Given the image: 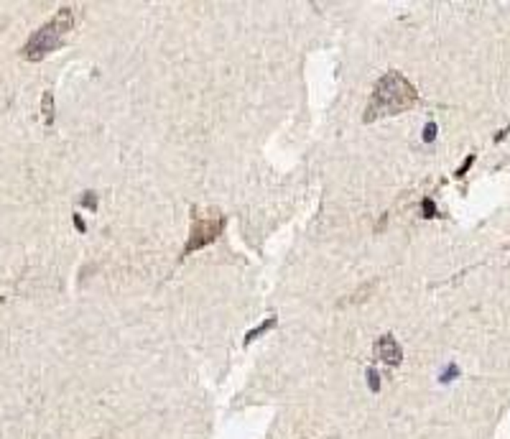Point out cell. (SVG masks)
<instances>
[{"mask_svg": "<svg viewBox=\"0 0 510 439\" xmlns=\"http://www.w3.org/2000/svg\"><path fill=\"white\" fill-rule=\"evenodd\" d=\"M75 225H77V230H79V233H84V222H82V217H79V215H75Z\"/></svg>", "mask_w": 510, "mask_h": 439, "instance_id": "4fadbf2b", "label": "cell"}, {"mask_svg": "<svg viewBox=\"0 0 510 439\" xmlns=\"http://www.w3.org/2000/svg\"><path fill=\"white\" fill-rule=\"evenodd\" d=\"M416 102H418V90L411 85L401 72H385V75L377 79L373 95H370L362 120H365V123H375V120L391 118V115L406 113V110L413 108Z\"/></svg>", "mask_w": 510, "mask_h": 439, "instance_id": "6da1fadb", "label": "cell"}, {"mask_svg": "<svg viewBox=\"0 0 510 439\" xmlns=\"http://www.w3.org/2000/svg\"><path fill=\"white\" fill-rule=\"evenodd\" d=\"M222 228H225V217H222L219 212L192 207V230H189V240H186L184 255L194 253V251H202L204 245H209L212 240H217Z\"/></svg>", "mask_w": 510, "mask_h": 439, "instance_id": "3957f363", "label": "cell"}, {"mask_svg": "<svg viewBox=\"0 0 510 439\" xmlns=\"http://www.w3.org/2000/svg\"><path fill=\"white\" fill-rule=\"evenodd\" d=\"M472 164H475V156H467V159H464V164H462V169H457V177H464V174L472 169Z\"/></svg>", "mask_w": 510, "mask_h": 439, "instance_id": "8fae6325", "label": "cell"}, {"mask_svg": "<svg viewBox=\"0 0 510 439\" xmlns=\"http://www.w3.org/2000/svg\"><path fill=\"white\" fill-rule=\"evenodd\" d=\"M434 138H436V123L434 120H429L426 128H424V141H426V144H434Z\"/></svg>", "mask_w": 510, "mask_h": 439, "instance_id": "30bf717a", "label": "cell"}, {"mask_svg": "<svg viewBox=\"0 0 510 439\" xmlns=\"http://www.w3.org/2000/svg\"><path fill=\"white\" fill-rule=\"evenodd\" d=\"M75 28V13L72 8H59L57 16L49 18L46 23L31 34V39L26 41V46L21 49L28 61H41L46 54L57 51L61 43H64V36Z\"/></svg>", "mask_w": 510, "mask_h": 439, "instance_id": "7a4b0ae2", "label": "cell"}, {"mask_svg": "<svg viewBox=\"0 0 510 439\" xmlns=\"http://www.w3.org/2000/svg\"><path fill=\"white\" fill-rule=\"evenodd\" d=\"M41 110H43V123L51 126V123H54V95H51L49 90L41 95Z\"/></svg>", "mask_w": 510, "mask_h": 439, "instance_id": "8992f818", "label": "cell"}, {"mask_svg": "<svg viewBox=\"0 0 510 439\" xmlns=\"http://www.w3.org/2000/svg\"><path fill=\"white\" fill-rule=\"evenodd\" d=\"M368 386H370V391L380 389V375H377L375 368H368Z\"/></svg>", "mask_w": 510, "mask_h": 439, "instance_id": "9c48e42d", "label": "cell"}, {"mask_svg": "<svg viewBox=\"0 0 510 439\" xmlns=\"http://www.w3.org/2000/svg\"><path fill=\"white\" fill-rule=\"evenodd\" d=\"M457 373H460V368H457V365H449V371L444 373V375H442V380H444V383H447V380H449V378H454Z\"/></svg>", "mask_w": 510, "mask_h": 439, "instance_id": "7c38bea8", "label": "cell"}, {"mask_svg": "<svg viewBox=\"0 0 510 439\" xmlns=\"http://www.w3.org/2000/svg\"><path fill=\"white\" fill-rule=\"evenodd\" d=\"M421 217L424 220H431V217H436V204H434V199H424V202H421Z\"/></svg>", "mask_w": 510, "mask_h": 439, "instance_id": "ba28073f", "label": "cell"}, {"mask_svg": "<svg viewBox=\"0 0 510 439\" xmlns=\"http://www.w3.org/2000/svg\"><path fill=\"white\" fill-rule=\"evenodd\" d=\"M375 353H377V358H380L385 365H391V368H398V365H401V360H403L401 345L395 342L393 335H383V338L377 340Z\"/></svg>", "mask_w": 510, "mask_h": 439, "instance_id": "277c9868", "label": "cell"}, {"mask_svg": "<svg viewBox=\"0 0 510 439\" xmlns=\"http://www.w3.org/2000/svg\"><path fill=\"white\" fill-rule=\"evenodd\" d=\"M79 204H82L84 210H97V195H95L92 189H84L82 197H79Z\"/></svg>", "mask_w": 510, "mask_h": 439, "instance_id": "52a82bcc", "label": "cell"}, {"mask_svg": "<svg viewBox=\"0 0 510 439\" xmlns=\"http://www.w3.org/2000/svg\"><path fill=\"white\" fill-rule=\"evenodd\" d=\"M276 324H278V322H276V317H268V320L263 322V324H258V327H255V329H251V332L245 335V340H243V342H245V345H251L253 340H258L260 335H266L268 329H273V327H276Z\"/></svg>", "mask_w": 510, "mask_h": 439, "instance_id": "5b68a950", "label": "cell"}]
</instances>
